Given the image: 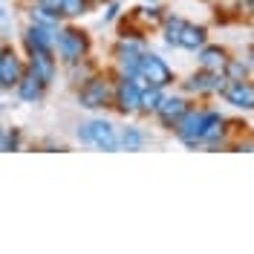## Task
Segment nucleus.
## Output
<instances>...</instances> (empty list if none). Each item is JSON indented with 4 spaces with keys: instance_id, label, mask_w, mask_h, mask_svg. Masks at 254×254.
I'll return each instance as SVG.
<instances>
[{
    "instance_id": "f257e3e1",
    "label": "nucleus",
    "mask_w": 254,
    "mask_h": 254,
    "mask_svg": "<svg viewBox=\"0 0 254 254\" xmlns=\"http://www.w3.org/2000/svg\"><path fill=\"white\" fill-rule=\"evenodd\" d=\"M90 55H93V38H90V32L75 26V20H66L58 29V35H55V58L61 64V69L87 61Z\"/></svg>"
},
{
    "instance_id": "f03ea898",
    "label": "nucleus",
    "mask_w": 254,
    "mask_h": 254,
    "mask_svg": "<svg viewBox=\"0 0 254 254\" xmlns=\"http://www.w3.org/2000/svg\"><path fill=\"white\" fill-rule=\"evenodd\" d=\"M75 101H78L81 110H90V113L113 110V72L110 69H98L93 78L78 84L75 87Z\"/></svg>"
},
{
    "instance_id": "7ed1b4c3",
    "label": "nucleus",
    "mask_w": 254,
    "mask_h": 254,
    "mask_svg": "<svg viewBox=\"0 0 254 254\" xmlns=\"http://www.w3.org/2000/svg\"><path fill=\"white\" fill-rule=\"evenodd\" d=\"M144 49H147V38H142V35H119L116 44H113V49H110V58H113L110 69L116 75L136 78Z\"/></svg>"
},
{
    "instance_id": "20e7f679",
    "label": "nucleus",
    "mask_w": 254,
    "mask_h": 254,
    "mask_svg": "<svg viewBox=\"0 0 254 254\" xmlns=\"http://www.w3.org/2000/svg\"><path fill=\"white\" fill-rule=\"evenodd\" d=\"M75 139L81 144H90L95 150H104V153H116L122 150L119 147V127L113 125L110 119L104 116H95V119H87L75 127Z\"/></svg>"
},
{
    "instance_id": "39448f33",
    "label": "nucleus",
    "mask_w": 254,
    "mask_h": 254,
    "mask_svg": "<svg viewBox=\"0 0 254 254\" xmlns=\"http://www.w3.org/2000/svg\"><path fill=\"white\" fill-rule=\"evenodd\" d=\"M113 72V69H110ZM142 84L139 78H127V75H116L113 72V110L125 119H133L142 110Z\"/></svg>"
},
{
    "instance_id": "423d86ee",
    "label": "nucleus",
    "mask_w": 254,
    "mask_h": 254,
    "mask_svg": "<svg viewBox=\"0 0 254 254\" xmlns=\"http://www.w3.org/2000/svg\"><path fill=\"white\" fill-rule=\"evenodd\" d=\"M139 84L142 87H159V90H171L176 81V72L171 69V64L165 61L159 52H150V49H144L142 61H139Z\"/></svg>"
},
{
    "instance_id": "0eeeda50",
    "label": "nucleus",
    "mask_w": 254,
    "mask_h": 254,
    "mask_svg": "<svg viewBox=\"0 0 254 254\" xmlns=\"http://www.w3.org/2000/svg\"><path fill=\"white\" fill-rule=\"evenodd\" d=\"M225 84H228L225 72H211V69L199 66L179 81V93H185L188 98H214L225 90Z\"/></svg>"
},
{
    "instance_id": "6e6552de",
    "label": "nucleus",
    "mask_w": 254,
    "mask_h": 254,
    "mask_svg": "<svg viewBox=\"0 0 254 254\" xmlns=\"http://www.w3.org/2000/svg\"><path fill=\"white\" fill-rule=\"evenodd\" d=\"M208 119V104H190L188 113L179 119V125L174 127V136L185 144L188 150H199V139H202V127Z\"/></svg>"
},
{
    "instance_id": "1a4fd4ad",
    "label": "nucleus",
    "mask_w": 254,
    "mask_h": 254,
    "mask_svg": "<svg viewBox=\"0 0 254 254\" xmlns=\"http://www.w3.org/2000/svg\"><path fill=\"white\" fill-rule=\"evenodd\" d=\"M26 72V58L23 52H17L9 41H0V90L12 93L17 87V81Z\"/></svg>"
},
{
    "instance_id": "9d476101",
    "label": "nucleus",
    "mask_w": 254,
    "mask_h": 254,
    "mask_svg": "<svg viewBox=\"0 0 254 254\" xmlns=\"http://www.w3.org/2000/svg\"><path fill=\"white\" fill-rule=\"evenodd\" d=\"M228 133H231V122L225 119V113H220L217 107H208V119H205V127H202L199 147H205V150L228 147Z\"/></svg>"
},
{
    "instance_id": "9b49d317",
    "label": "nucleus",
    "mask_w": 254,
    "mask_h": 254,
    "mask_svg": "<svg viewBox=\"0 0 254 254\" xmlns=\"http://www.w3.org/2000/svg\"><path fill=\"white\" fill-rule=\"evenodd\" d=\"M193 104V98H188L185 93H165V98H162V104H159L156 110V119L159 127L162 130H171L174 133V127L179 125V119L188 113V107Z\"/></svg>"
},
{
    "instance_id": "f8f14e48",
    "label": "nucleus",
    "mask_w": 254,
    "mask_h": 254,
    "mask_svg": "<svg viewBox=\"0 0 254 254\" xmlns=\"http://www.w3.org/2000/svg\"><path fill=\"white\" fill-rule=\"evenodd\" d=\"M23 58H26V69H29L35 78L44 81L47 87H52V84L58 81L61 64H58V58H55L52 49H35V52H26Z\"/></svg>"
},
{
    "instance_id": "ddd939ff",
    "label": "nucleus",
    "mask_w": 254,
    "mask_h": 254,
    "mask_svg": "<svg viewBox=\"0 0 254 254\" xmlns=\"http://www.w3.org/2000/svg\"><path fill=\"white\" fill-rule=\"evenodd\" d=\"M220 98L240 113H254V78L249 75V78L228 81L225 90L220 93Z\"/></svg>"
},
{
    "instance_id": "4468645a",
    "label": "nucleus",
    "mask_w": 254,
    "mask_h": 254,
    "mask_svg": "<svg viewBox=\"0 0 254 254\" xmlns=\"http://www.w3.org/2000/svg\"><path fill=\"white\" fill-rule=\"evenodd\" d=\"M55 35H58V29H49V26H41V23L26 20V26L20 32L23 55H26V52H35V49H52V52H55Z\"/></svg>"
},
{
    "instance_id": "2eb2a0df",
    "label": "nucleus",
    "mask_w": 254,
    "mask_h": 254,
    "mask_svg": "<svg viewBox=\"0 0 254 254\" xmlns=\"http://www.w3.org/2000/svg\"><path fill=\"white\" fill-rule=\"evenodd\" d=\"M12 93H15L17 101H23V104H41V101L47 98L49 87L41 78H35L29 69H26V72H23V78L17 81V87L12 90Z\"/></svg>"
},
{
    "instance_id": "dca6fc26",
    "label": "nucleus",
    "mask_w": 254,
    "mask_h": 254,
    "mask_svg": "<svg viewBox=\"0 0 254 254\" xmlns=\"http://www.w3.org/2000/svg\"><path fill=\"white\" fill-rule=\"evenodd\" d=\"M231 58V52L228 47H222V44H205V47L196 52V61L202 69H211V72H225V64Z\"/></svg>"
},
{
    "instance_id": "f3484780",
    "label": "nucleus",
    "mask_w": 254,
    "mask_h": 254,
    "mask_svg": "<svg viewBox=\"0 0 254 254\" xmlns=\"http://www.w3.org/2000/svg\"><path fill=\"white\" fill-rule=\"evenodd\" d=\"M205 44H208V26L205 23L185 20V29H182V38H179V49H185V52H199Z\"/></svg>"
},
{
    "instance_id": "a211bd4d",
    "label": "nucleus",
    "mask_w": 254,
    "mask_h": 254,
    "mask_svg": "<svg viewBox=\"0 0 254 254\" xmlns=\"http://www.w3.org/2000/svg\"><path fill=\"white\" fill-rule=\"evenodd\" d=\"M26 20L41 23V26H49V29H61L64 23H66L61 12L49 9V6H44V3H26Z\"/></svg>"
},
{
    "instance_id": "6ab92c4d",
    "label": "nucleus",
    "mask_w": 254,
    "mask_h": 254,
    "mask_svg": "<svg viewBox=\"0 0 254 254\" xmlns=\"http://www.w3.org/2000/svg\"><path fill=\"white\" fill-rule=\"evenodd\" d=\"M150 142V136L144 133L139 125H127V127H119V147L122 150H142L144 144Z\"/></svg>"
},
{
    "instance_id": "aec40b11",
    "label": "nucleus",
    "mask_w": 254,
    "mask_h": 254,
    "mask_svg": "<svg viewBox=\"0 0 254 254\" xmlns=\"http://www.w3.org/2000/svg\"><path fill=\"white\" fill-rule=\"evenodd\" d=\"M182 29H185V17H179V15H165L162 26H159L165 47L179 49V38H182Z\"/></svg>"
},
{
    "instance_id": "412c9836",
    "label": "nucleus",
    "mask_w": 254,
    "mask_h": 254,
    "mask_svg": "<svg viewBox=\"0 0 254 254\" xmlns=\"http://www.w3.org/2000/svg\"><path fill=\"white\" fill-rule=\"evenodd\" d=\"M101 66L93 61V55L87 58V61H81V64H75V66H66L64 72H66V78L72 81V87H78V84H84L87 78H93L95 72H98Z\"/></svg>"
},
{
    "instance_id": "4be33fe9",
    "label": "nucleus",
    "mask_w": 254,
    "mask_h": 254,
    "mask_svg": "<svg viewBox=\"0 0 254 254\" xmlns=\"http://www.w3.org/2000/svg\"><path fill=\"white\" fill-rule=\"evenodd\" d=\"M165 93L168 90H159V87H144L142 90V110H139V116H156L159 104H162V98H165Z\"/></svg>"
},
{
    "instance_id": "5701e85b",
    "label": "nucleus",
    "mask_w": 254,
    "mask_h": 254,
    "mask_svg": "<svg viewBox=\"0 0 254 254\" xmlns=\"http://www.w3.org/2000/svg\"><path fill=\"white\" fill-rule=\"evenodd\" d=\"M87 12H93L87 0H61V15H64V20H78V17H84Z\"/></svg>"
},
{
    "instance_id": "b1692460",
    "label": "nucleus",
    "mask_w": 254,
    "mask_h": 254,
    "mask_svg": "<svg viewBox=\"0 0 254 254\" xmlns=\"http://www.w3.org/2000/svg\"><path fill=\"white\" fill-rule=\"evenodd\" d=\"M3 153H15V150H23V130L20 127H6L3 130V144H0Z\"/></svg>"
},
{
    "instance_id": "393cba45",
    "label": "nucleus",
    "mask_w": 254,
    "mask_h": 254,
    "mask_svg": "<svg viewBox=\"0 0 254 254\" xmlns=\"http://www.w3.org/2000/svg\"><path fill=\"white\" fill-rule=\"evenodd\" d=\"M225 75H228V81L249 78V75H252V64L243 61V58H228V64H225Z\"/></svg>"
},
{
    "instance_id": "a878e982",
    "label": "nucleus",
    "mask_w": 254,
    "mask_h": 254,
    "mask_svg": "<svg viewBox=\"0 0 254 254\" xmlns=\"http://www.w3.org/2000/svg\"><path fill=\"white\" fill-rule=\"evenodd\" d=\"M122 15V6H119V0H107L104 3V23H116Z\"/></svg>"
},
{
    "instance_id": "bb28decb",
    "label": "nucleus",
    "mask_w": 254,
    "mask_h": 254,
    "mask_svg": "<svg viewBox=\"0 0 254 254\" xmlns=\"http://www.w3.org/2000/svg\"><path fill=\"white\" fill-rule=\"evenodd\" d=\"M234 12L237 15H254V0H234Z\"/></svg>"
},
{
    "instance_id": "cd10ccee",
    "label": "nucleus",
    "mask_w": 254,
    "mask_h": 254,
    "mask_svg": "<svg viewBox=\"0 0 254 254\" xmlns=\"http://www.w3.org/2000/svg\"><path fill=\"white\" fill-rule=\"evenodd\" d=\"M87 3H90V9H98V6H104L107 0H87Z\"/></svg>"
},
{
    "instance_id": "c85d7f7f",
    "label": "nucleus",
    "mask_w": 254,
    "mask_h": 254,
    "mask_svg": "<svg viewBox=\"0 0 254 254\" xmlns=\"http://www.w3.org/2000/svg\"><path fill=\"white\" fill-rule=\"evenodd\" d=\"M249 64H252V75H254V44H252V49H249Z\"/></svg>"
},
{
    "instance_id": "c756f323",
    "label": "nucleus",
    "mask_w": 254,
    "mask_h": 254,
    "mask_svg": "<svg viewBox=\"0 0 254 254\" xmlns=\"http://www.w3.org/2000/svg\"><path fill=\"white\" fill-rule=\"evenodd\" d=\"M3 130H6V127L0 125V144H3Z\"/></svg>"
},
{
    "instance_id": "7c9ffc66",
    "label": "nucleus",
    "mask_w": 254,
    "mask_h": 254,
    "mask_svg": "<svg viewBox=\"0 0 254 254\" xmlns=\"http://www.w3.org/2000/svg\"><path fill=\"white\" fill-rule=\"evenodd\" d=\"M3 17H6V12H3V6H0V23H3Z\"/></svg>"
},
{
    "instance_id": "2f4dec72",
    "label": "nucleus",
    "mask_w": 254,
    "mask_h": 254,
    "mask_svg": "<svg viewBox=\"0 0 254 254\" xmlns=\"http://www.w3.org/2000/svg\"><path fill=\"white\" fill-rule=\"evenodd\" d=\"M144 3H159V0H144Z\"/></svg>"
},
{
    "instance_id": "473e14b6",
    "label": "nucleus",
    "mask_w": 254,
    "mask_h": 254,
    "mask_svg": "<svg viewBox=\"0 0 254 254\" xmlns=\"http://www.w3.org/2000/svg\"><path fill=\"white\" fill-rule=\"evenodd\" d=\"M23 3H35V0H23Z\"/></svg>"
},
{
    "instance_id": "72a5a7b5",
    "label": "nucleus",
    "mask_w": 254,
    "mask_h": 254,
    "mask_svg": "<svg viewBox=\"0 0 254 254\" xmlns=\"http://www.w3.org/2000/svg\"><path fill=\"white\" fill-rule=\"evenodd\" d=\"M0 93H3V90H0Z\"/></svg>"
}]
</instances>
